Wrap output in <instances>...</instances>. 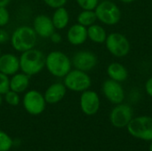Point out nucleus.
I'll return each instance as SVG.
<instances>
[{
	"label": "nucleus",
	"instance_id": "f8f14e48",
	"mask_svg": "<svg viewBox=\"0 0 152 151\" xmlns=\"http://www.w3.org/2000/svg\"><path fill=\"white\" fill-rule=\"evenodd\" d=\"M102 92L105 97L112 103L120 104L125 99V92L119 82L113 79L106 80L102 85Z\"/></svg>",
	"mask_w": 152,
	"mask_h": 151
},
{
	"label": "nucleus",
	"instance_id": "6ab92c4d",
	"mask_svg": "<svg viewBox=\"0 0 152 151\" xmlns=\"http://www.w3.org/2000/svg\"><path fill=\"white\" fill-rule=\"evenodd\" d=\"M52 20L56 29H63L68 26L69 21V14L64 6L55 9L52 17Z\"/></svg>",
	"mask_w": 152,
	"mask_h": 151
},
{
	"label": "nucleus",
	"instance_id": "7c9ffc66",
	"mask_svg": "<svg viewBox=\"0 0 152 151\" xmlns=\"http://www.w3.org/2000/svg\"><path fill=\"white\" fill-rule=\"evenodd\" d=\"M12 0H0V7H6Z\"/></svg>",
	"mask_w": 152,
	"mask_h": 151
},
{
	"label": "nucleus",
	"instance_id": "4468645a",
	"mask_svg": "<svg viewBox=\"0 0 152 151\" xmlns=\"http://www.w3.org/2000/svg\"><path fill=\"white\" fill-rule=\"evenodd\" d=\"M20 69V59L12 53L1 54L0 56V72L7 76L16 74Z\"/></svg>",
	"mask_w": 152,
	"mask_h": 151
},
{
	"label": "nucleus",
	"instance_id": "b1692460",
	"mask_svg": "<svg viewBox=\"0 0 152 151\" xmlns=\"http://www.w3.org/2000/svg\"><path fill=\"white\" fill-rule=\"evenodd\" d=\"M10 90V78L7 75L0 72V94L4 95Z\"/></svg>",
	"mask_w": 152,
	"mask_h": 151
},
{
	"label": "nucleus",
	"instance_id": "c85d7f7f",
	"mask_svg": "<svg viewBox=\"0 0 152 151\" xmlns=\"http://www.w3.org/2000/svg\"><path fill=\"white\" fill-rule=\"evenodd\" d=\"M50 39H51V41H52L53 43H54V44H59V43L61 41V34H59V33L53 32V35L50 36Z\"/></svg>",
	"mask_w": 152,
	"mask_h": 151
},
{
	"label": "nucleus",
	"instance_id": "1a4fd4ad",
	"mask_svg": "<svg viewBox=\"0 0 152 151\" xmlns=\"http://www.w3.org/2000/svg\"><path fill=\"white\" fill-rule=\"evenodd\" d=\"M133 119V109L127 104H118L110 112V120L113 126L124 128Z\"/></svg>",
	"mask_w": 152,
	"mask_h": 151
},
{
	"label": "nucleus",
	"instance_id": "39448f33",
	"mask_svg": "<svg viewBox=\"0 0 152 151\" xmlns=\"http://www.w3.org/2000/svg\"><path fill=\"white\" fill-rule=\"evenodd\" d=\"M94 12L97 19L106 25L117 24L121 17V12L118 5L109 0L98 4Z\"/></svg>",
	"mask_w": 152,
	"mask_h": 151
},
{
	"label": "nucleus",
	"instance_id": "a211bd4d",
	"mask_svg": "<svg viewBox=\"0 0 152 151\" xmlns=\"http://www.w3.org/2000/svg\"><path fill=\"white\" fill-rule=\"evenodd\" d=\"M107 73L110 77V79H113L119 83L126 80L128 77L126 69L122 64L118 62H113L110 64L107 69Z\"/></svg>",
	"mask_w": 152,
	"mask_h": 151
},
{
	"label": "nucleus",
	"instance_id": "a878e982",
	"mask_svg": "<svg viewBox=\"0 0 152 151\" xmlns=\"http://www.w3.org/2000/svg\"><path fill=\"white\" fill-rule=\"evenodd\" d=\"M10 20V13L6 7H0V27H4Z\"/></svg>",
	"mask_w": 152,
	"mask_h": 151
},
{
	"label": "nucleus",
	"instance_id": "f03ea898",
	"mask_svg": "<svg viewBox=\"0 0 152 151\" xmlns=\"http://www.w3.org/2000/svg\"><path fill=\"white\" fill-rule=\"evenodd\" d=\"M37 35L34 28L26 25L18 27L10 37L12 48L20 53L33 49L37 44Z\"/></svg>",
	"mask_w": 152,
	"mask_h": 151
},
{
	"label": "nucleus",
	"instance_id": "412c9836",
	"mask_svg": "<svg viewBox=\"0 0 152 151\" xmlns=\"http://www.w3.org/2000/svg\"><path fill=\"white\" fill-rule=\"evenodd\" d=\"M96 20L97 17L94 10H84L77 16V22L85 27H89L94 24Z\"/></svg>",
	"mask_w": 152,
	"mask_h": 151
},
{
	"label": "nucleus",
	"instance_id": "2f4dec72",
	"mask_svg": "<svg viewBox=\"0 0 152 151\" xmlns=\"http://www.w3.org/2000/svg\"><path fill=\"white\" fill-rule=\"evenodd\" d=\"M119 1H121V2H123V3H126V4H128V3H132V2H134V0H119Z\"/></svg>",
	"mask_w": 152,
	"mask_h": 151
},
{
	"label": "nucleus",
	"instance_id": "ddd939ff",
	"mask_svg": "<svg viewBox=\"0 0 152 151\" xmlns=\"http://www.w3.org/2000/svg\"><path fill=\"white\" fill-rule=\"evenodd\" d=\"M33 28L37 35L43 38H50L55 30L52 18L45 14H39L34 19Z\"/></svg>",
	"mask_w": 152,
	"mask_h": 151
},
{
	"label": "nucleus",
	"instance_id": "2eb2a0df",
	"mask_svg": "<svg viewBox=\"0 0 152 151\" xmlns=\"http://www.w3.org/2000/svg\"><path fill=\"white\" fill-rule=\"evenodd\" d=\"M67 88L62 83H54L51 85L45 92L44 97L46 103L55 104L60 102L66 94Z\"/></svg>",
	"mask_w": 152,
	"mask_h": 151
},
{
	"label": "nucleus",
	"instance_id": "c756f323",
	"mask_svg": "<svg viewBox=\"0 0 152 151\" xmlns=\"http://www.w3.org/2000/svg\"><path fill=\"white\" fill-rule=\"evenodd\" d=\"M145 89H146L147 93H148L150 96H151L152 97V77L149 78V79H148V81L146 82Z\"/></svg>",
	"mask_w": 152,
	"mask_h": 151
},
{
	"label": "nucleus",
	"instance_id": "6e6552de",
	"mask_svg": "<svg viewBox=\"0 0 152 151\" xmlns=\"http://www.w3.org/2000/svg\"><path fill=\"white\" fill-rule=\"evenodd\" d=\"M106 47L109 52L117 57H124L130 51V43L128 39L120 33H111L107 36Z\"/></svg>",
	"mask_w": 152,
	"mask_h": 151
},
{
	"label": "nucleus",
	"instance_id": "9d476101",
	"mask_svg": "<svg viewBox=\"0 0 152 151\" xmlns=\"http://www.w3.org/2000/svg\"><path fill=\"white\" fill-rule=\"evenodd\" d=\"M97 56L90 51H80L74 54L72 65L76 69L82 71H90L97 64Z\"/></svg>",
	"mask_w": 152,
	"mask_h": 151
},
{
	"label": "nucleus",
	"instance_id": "20e7f679",
	"mask_svg": "<svg viewBox=\"0 0 152 151\" xmlns=\"http://www.w3.org/2000/svg\"><path fill=\"white\" fill-rule=\"evenodd\" d=\"M128 133L140 140L152 141V117L148 116H141L133 118L128 124Z\"/></svg>",
	"mask_w": 152,
	"mask_h": 151
},
{
	"label": "nucleus",
	"instance_id": "f704fd0d",
	"mask_svg": "<svg viewBox=\"0 0 152 151\" xmlns=\"http://www.w3.org/2000/svg\"><path fill=\"white\" fill-rule=\"evenodd\" d=\"M0 56H1V48H0Z\"/></svg>",
	"mask_w": 152,
	"mask_h": 151
},
{
	"label": "nucleus",
	"instance_id": "72a5a7b5",
	"mask_svg": "<svg viewBox=\"0 0 152 151\" xmlns=\"http://www.w3.org/2000/svg\"><path fill=\"white\" fill-rule=\"evenodd\" d=\"M2 102H3V98H2V95L0 94V106H1V104H2Z\"/></svg>",
	"mask_w": 152,
	"mask_h": 151
},
{
	"label": "nucleus",
	"instance_id": "473e14b6",
	"mask_svg": "<svg viewBox=\"0 0 152 151\" xmlns=\"http://www.w3.org/2000/svg\"><path fill=\"white\" fill-rule=\"evenodd\" d=\"M149 151H152V141L151 142V144H150V149H149Z\"/></svg>",
	"mask_w": 152,
	"mask_h": 151
},
{
	"label": "nucleus",
	"instance_id": "393cba45",
	"mask_svg": "<svg viewBox=\"0 0 152 151\" xmlns=\"http://www.w3.org/2000/svg\"><path fill=\"white\" fill-rule=\"evenodd\" d=\"M83 10H94L99 4V0H76Z\"/></svg>",
	"mask_w": 152,
	"mask_h": 151
},
{
	"label": "nucleus",
	"instance_id": "dca6fc26",
	"mask_svg": "<svg viewBox=\"0 0 152 151\" xmlns=\"http://www.w3.org/2000/svg\"><path fill=\"white\" fill-rule=\"evenodd\" d=\"M87 37V28L79 23L71 26L67 32L68 41L73 45L84 44Z\"/></svg>",
	"mask_w": 152,
	"mask_h": 151
},
{
	"label": "nucleus",
	"instance_id": "7ed1b4c3",
	"mask_svg": "<svg viewBox=\"0 0 152 151\" xmlns=\"http://www.w3.org/2000/svg\"><path fill=\"white\" fill-rule=\"evenodd\" d=\"M45 68L51 75L64 77L71 70V61L61 51H53L45 56Z\"/></svg>",
	"mask_w": 152,
	"mask_h": 151
},
{
	"label": "nucleus",
	"instance_id": "423d86ee",
	"mask_svg": "<svg viewBox=\"0 0 152 151\" xmlns=\"http://www.w3.org/2000/svg\"><path fill=\"white\" fill-rule=\"evenodd\" d=\"M63 84L67 89L73 92H84L91 86L92 81L89 75L82 70H70L65 77Z\"/></svg>",
	"mask_w": 152,
	"mask_h": 151
},
{
	"label": "nucleus",
	"instance_id": "f3484780",
	"mask_svg": "<svg viewBox=\"0 0 152 151\" xmlns=\"http://www.w3.org/2000/svg\"><path fill=\"white\" fill-rule=\"evenodd\" d=\"M29 85V76L21 72L12 75L10 78V90L18 93H23Z\"/></svg>",
	"mask_w": 152,
	"mask_h": 151
},
{
	"label": "nucleus",
	"instance_id": "5701e85b",
	"mask_svg": "<svg viewBox=\"0 0 152 151\" xmlns=\"http://www.w3.org/2000/svg\"><path fill=\"white\" fill-rule=\"evenodd\" d=\"M4 100L11 106H17L20 104V101L19 93L16 92H13L12 90H9L4 94Z\"/></svg>",
	"mask_w": 152,
	"mask_h": 151
},
{
	"label": "nucleus",
	"instance_id": "9b49d317",
	"mask_svg": "<svg viewBox=\"0 0 152 151\" xmlns=\"http://www.w3.org/2000/svg\"><path fill=\"white\" fill-rule=\"evenodd\" d=\"M80 108L87 116L95 115L100 109V98L99 95L90 90L82 92L80 96Z\"/></svg>",
	"mask_w": 152,
	"mask_h": 151
},
{
	"label": "nucleus",
	"instance_id": "4be33fe9",
	"mask_svg": "<svg viewBox=\"0 0 152 151\" xmlns=\"http://www.w3.org/2000/svg\"><path fill=\"white\" fill-rule=\"evenodd\" d=\"M12 147V140L4 131L0 130V151H9Z\"/></svg>",
	"mask_w": 152,
	"mask_h": 151
},
{
	"label": "nucleus",
	"instance_id": "0eeeda50",
	"mask_svg": "<svg viewBox=\"0 0 152 151\" xmlns=\"http://www.w3.org/2000/svg\"><path fill=\"white\" fill-rule=\"evenodd\" d=\"M22 103L25 110L33 116H37L43 113L46 105L44 95L36 90L28 91L23 97Z\"/></svg>",
	"mask_w": 152,
	"mask_h": 151
},
{
	"label": "nucleus",
	"instance_id": "cd10ccee",
	"mask_svg": "<svg viewBox=\"0 0 152 151\" xmlns=\"http://www.w3.org/2000/svg\"><path fill=\"white\" fill-rule=\"evenodd\" d=\"M10 36L9 33L4 29L0 27V44H5L8 40H10Z\"/></svg>",
	"mask_w": 152,
	"mask_h": 151
},
{
	"label": "nucleus",
	"instance_id": "f257e3e1",
	"mask_svg": "<svg viewBox=\"0 0 152 151\" xmlns=\"http://www.w3.org/2000/svg\"><path fill=\"white\" fill-rule=\"evenodd\" d=\"M19 59L20 69L29 77L38 74L45 67V54L35 48L22 52Z\"/></svg>",
	"mask_w": 152,
	"mask_h": 151
},
{
	"label": "nucleus",
	"instance_id": "bb28decb",
	"mask_svg": "<svg viewBox=\"0 0 152 151\" xmlns=\"http://www.w3.org/2000/svg\"><path fill=\"white\" fill-rule=\"evenodd\" d=\"M43 1L45 2V4H47L51 8L56 9V8L64 6L68 0H43Z\"/></svg>",
	"mask_w": 152,
	"mask_h": 151
},
{
	"label": "nucleus",
	"instance_id": "aec40b11",
	"mask_svg": "<svg viewBox=\"0 0 152 151\" xmlns=\"http://www.w3.org/2000/svg\"><path fill=\"white\" fill-rule=\"evenodd\" d=\"M87 36L94 43L102 44L106 41L107 34L102 27L100 25L93 24L87 28Z\"/></svg>",
	"mask_w": 152,
	"mask_h": 151
}]
</instances>
